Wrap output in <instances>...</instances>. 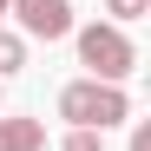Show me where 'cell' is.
<instances>
[{"label":"cell","mask_w":151,"mask_h":151,"mask_svg":"<svg viewBox=\"0 0 151 151\" xmlns=\"http://www.w3.org/2000/svg\"><path fill=\"white\" fill-rule=\"evenodd\" d=\"M72 40H79V66L92 72V79L105 86H125L138 72V46L125 27H112V20H92V27H72Z\"/></svg>","instance_id":"1"},{"label":"cell","mask_w":151,"mask_h":151,"mask_svg":"<svg viewBox=\"0 0 151 151\" xmlns=\"http://www.w3.org/2000/svg\"><path fill=\"white\" fill-rule=\"evenodd\" d=\"M59 118L66 125H86V132H112V125L132 118V92L105 86V79H72L59 92Z\"/></svg>","instance_id":"2"},{"label":"cell","mask_w":151,"mask_h":151,"mask_svg":"<svg viewBox=\"0 0 151 151\" xmlns=\"http://www.w3.org/2000/svg\"><path fill=\"white\" fill-rule=\"evenodd\" d=\"M7 20H20V40H72V0H7Z\"/></svg>","instance_id":"3"},{"label":"cell","mask_w":151,"mask_h":151,"mask_svg":"<svg viewBox=\"0 0 151 151\" xmlns=\"http://www.w3.org/2000/svg\"><path fill=\"white\" fill-rule=\"evenodd\" d=\"M0 151H46V125H40V118L0 112Z\"/></svg>","instance_id":"4"},{"label":"cell","mask_w":151,"mask_h":151,"mask_svg":"<svg viewBox=\"0 0 151 151\" xmlns=\"http://www.w3.org/2000/svg\"><path fill=\"white\" fill-rule=\"evenodd\" d=\"M13 72H27V40L13 27H0V79H13Z\"/></svg>","instance_id":"5"},{"label":"cell","mask_w":151,"mask_h":151,"mask_svg":"<svg viewBox=\"0 0 151 151\" xmlns=\"http://www.w3.org/2000/svg\"><path fill=\"white\" fill-rule=\"evenodd\" d=\"M105 13H112V27H132V20L151 13V0H105Z\"/></svg>","instance_id":"6"},{"label":"cell","mask_w":151,"mask_h":151,"mask_svg":"<svg viewBox=\"0 0 151 151\" xmlns=\"http://www.w3.org/2000/svg\"><path fill=\"white\" fill-rule=\"evenodd\" d=\"M59 151H105V132H86V125H72L59 138Z\"/></svg>","instance_id":"7"},{"label":"cell","mask_w":151,"mask_h":151,"mask_svg":"<svg viewBox=\"0 0 151 151\" xmlns=\"http://www.w3.org/2000/svg\"><path fill=\"white\" fill-rule=\"evenodd\" d=\"M132 151H151V125H132Z\"/></svg>","instance_id":"8"},{"label":"cell","mask_w":151,"mask_h":151,"mask_svg":"<svg viewBox=\"0 0 151 151\" xmlns=\"http://www.w3.org/2000/svg\"><path fill=\"white\" fill-rule=\"evenodd\" d=\"M0 27H7V0H0Z\"/></svg>","instance_id":"9"},{"label":"cell","mask_w":151,"mask_h":151,"mask_svg":"<svg viewBox=\"0 0 151 151\" xmlns=\"http://www.w3.org/2000/svg\"><path fill=\"white\" fill-rule=\"evenodd\" d=\"M0 112H7V99H0Z\"/></svg>","instance_id":"10"}]
</instances>
